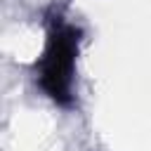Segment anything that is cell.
I'll list each match as a JSON object with an SVG mask.
<instances>
[{"label":"cell","mask_w":151,"mask_h":151,"mask_svg":"<svg viewBox=\"0 0 151 151\" xmlns=\"http://www.w3.org/2000/svg\"><path fill=\"white\" fill-rule=\"evenodd\" d=\"M76 47H78V31H73L71 26H59L57 31H52L45 57L40 61V85L54 101L61 104L71 99Z\"/></svg>","instance_id":"6da1fadb"}]
</instances>
